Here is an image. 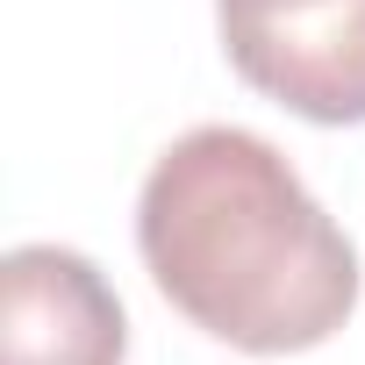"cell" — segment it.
<instances>
[{"label":"cell","instance_id":"6da1fadb","mask_svg":"<svg viewBox=\"0 0 365 365\" xmlns=\"http://www.w3.org/2000/svg\"><path fill=\"white\" fill-rule=\"evenodd\" d=\"M136 251L179 315L244 358L329 344L365 287L351 237L287 150L237 122H201L158 150L136 194Z\"/></svg>","mask_w":365,"mask_h":365},{"label":"cell","instance_id":"7a4b0ae2","mask_svg":"<svg viewBox=\"0 0 365 365\" xmlns=\"http://www.w3.org/2000/svg\"><path fill=\"white\" fill-rule=\"evenodd\" d=\"M237 79L315 129L365 122V0H215Z\"/></svg>","mask_w":365,"mask_h":365},{"label":"cell","instance_id":"3957f363","mask_svg":"<svg viewBox=\"0 0 365 365\" xmlns=\"http://www.w3.org/2000/svg\"><path fill=\"white\" fill-rule=\"evenodd\" d=\"M129 315L108 272L72 244H15L0 258V365H122Z\"/></svg>","mask_w":365,"mask_h":365}]
</instances>
